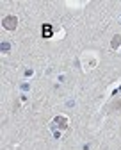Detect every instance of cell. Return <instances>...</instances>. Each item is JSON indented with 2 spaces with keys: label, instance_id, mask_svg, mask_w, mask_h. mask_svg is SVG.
Wrapping results in <instances>:
<instances>
[{
  "label": "cell",
  "instance_id": "2",
  "mask_svg": "<svg viewBox=\"0 0 121 150\" xmlns=\"http://www.w3.org/2000/svg\"><path fill=\"white\" fill-rule=\"evenodd\" d=\"M53 123L59 127V129H68V118H64V116H55L53 118Z\"/></svg>",
  "mask_w": 121,
  "mask_h": 150
},
{
  "label": "cell",
  "instance_id": "5",
  "mask_svg": "<svg viewBox=\"0 0 121 150\" xmlns=\"http://www.w3.org/2000/svg\"><path fill=\"white\" fill-rule=\"evenodd\" d=\"M0 50H2V52H9V50H11V43L2 41V43H0Z\"/></svg>",
  "mask_w": 121,
  "mask_h": 150
},
{
  "label": "cell",
  "instance_id": "3",
  "mask_svg": "<svg viewBox=\"0 0 121 150\" xmlns=\"http://www.w3.org/2000/svg\"><path fill=\"white\" fill-rule=\"evenodd\" d=\"M110 45H112V48H117V47L121 45V36H119V34H116V36L112 38V43H110Z\"/></svg>",
  "mask_w": 121,
  "mask_h": 150
},
{
  "label": "cell",
  "instance_id": "4",
  "mask_svg": "<svg viewBox=\"0 0 121 150\" xmlns=\"http://www.w3.org/2000/svg\"><path fill=\"white\" fill-rule=\"evenodd\" d=\"M52 36V25H45L43 27V38H50Z\"/></svg>",
  "mask_w": 121,
  "mask_h": 150
},
{
  "label": "cell",
  "instance_id": "1",
  "mask_svg": "<svg viewBox=\"0 0 121 150\" xmlns=\"http://www.w3.org/2000/svg\"><path fill=\"white\" fill-rule=\"evenodd\" d=\"M2 25H4V29H7V30H14V29L18 27V18L13 16V14H9V16H6L4 20H2Z\"/></svg>",
  "mask_w": 121,
  "mask_h": 150
}]
</instances>
